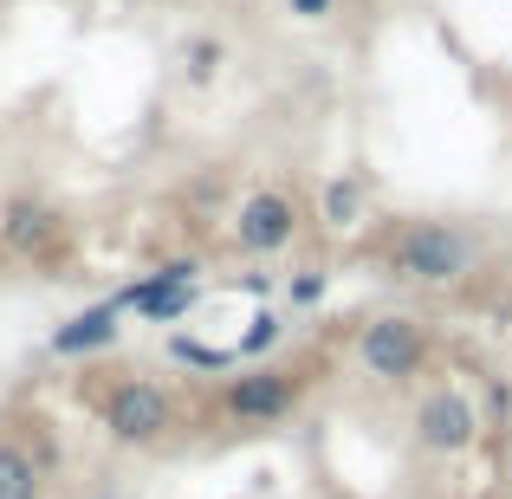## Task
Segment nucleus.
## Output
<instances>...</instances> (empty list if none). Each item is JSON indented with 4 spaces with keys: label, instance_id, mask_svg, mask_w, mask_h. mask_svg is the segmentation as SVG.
I'll return each instance as SVG.
<instances>
[{
    "label": "nucleus",
    "instance_id": "f257e3e1",
    "mask_svg": "<svg viewBox=\"0 0 512 499\" xmlns=\"http://www.w3.org/2000/svg\"><path fill=\"white\" fill-rule=\"evenodd\" d=\"M480 266V240L454 221H409L389 240V273L409 286H454Z\"/></svg>",
    "mask_w": 512,
    "mask_h": 499
},
{
    "label": "nucleus",
    "instance_id": "f03ea898",
    "mask_svg": "<svg viewBox=\"0 0 512 499\" xmlns=\"http://www.w3.org/2000/svg\"><path fill=\"white\" fill-rule=\"evenodd\" d=\"M175 422H182L175 396L163 383H150V376H124V383H111V396L98 402V428L117 448H156Z\"/></svg>",
    "mask_w": 512,
    "mask_h": 499
},
{
    "label": "nucleus",
    "instance_id": "7ed1b4c3",
    "mask_svg": "<svg viewBox=\"0 0 512 499\" xmlns=\"http://www.w3.org/2000/svg\"><path fill=\"white\" fill-rule=\"evenodd\" d=\"M357 357H363V370H370L376 383H409V376H422V363L435 357V337H428L422 318L383 312V318H370V325L357 331Z\"/></svg>",
    "mask_w": 512,
    "mask_h": 499
},
{
    "label": "nucleus",
    "instance_id": "20e7f679",
    "mask_svg": "<svg viewBox=\"0 0 512 499\" xmlns=\"http://www.w3.org/2000/svg\"><path fill=\"white\" fill-rule=\"evenodd\" d=\"M299 409V376L279 370V363H253V370H234L221 389V415L234 428H279Z\"/></svg>",
    "mask_w": 512,
    "mask_h": 499
},
{
    "label": "nucleus",
    "instance_id": "39448f33",
    "mask_svg": "<svg viewBox=\"0 0 512 499\" xmlns=\"http://www.w3.org/2000/svg\"><path fill=\"white\" fill-rule=\"evenodd\" d=\"M195 299H201V260H163L156 273L130 279L117 292V305L143 312V325H175L182 312H195Z\"/></svg>",
    "mask_w": 512,
    "mask_h": 499
},
{
    "label": "nucleus",
    "instance_id": "423d86ee",
    "mask_svg": "<svg viewBox=\"0 0 512 499\" xmlns=\"http://www.w3.org/2000/svg\"><path fill=\"white\" fill-rule=\"evenodd\" d=\"M409 428L428 454H467L480 441V409H474L467 389H428V396L415 402Z\"/></svg>",
    "mask_w": 512,
    "mask_h": 499
},
{
    "label": "nucleus",
    "instance_id": "0eeeda50",
    "mask_svg": "<svg viewBox=\"0 0 512 499\" xmlns=\"http://www.w3.org/2000/svg\"><path fill=\"white\" fill-rule=\"evenodd\" d=\"M292 234H299V201L286 188H253L234 214V240L240 253H286Z\"/></svg>",
    "mask_w": 512,
    "mask_h": 499
},
{
    "label": "nucleus",
    "instance_id": "6e6552de",
    "mask_svg": "<svg viewBox=\"0 0 512 499\" xmlns=\"http://www.w3.org/2000/svg\"><path fill=\"white\" fill-rule=\"evenodd\" d=\"M117 337H124V305L98 299V305H85V312H72L65 325H52L46 350L72 363V357H104V350H117Z\"/></svg>",
    "mask_w": 512,
    "mask_h": 499
},
{
    "label": "nucleus",
    "instance_id": "1a4fd4ad",
    "mask_svg": "<svg viewBox=\"0 0 512 499\" xmlns=\"http://www.w3.org/2000/svg\"><path fill=\"white\" fill-rule=\"evenodd\" d=\"M52 234H59V214H52L39 195L7 201V221H0V247H7V253H39Z\"/></svg>",
    "mask_w": 512,
    "mask_h": 499
},
{
    "label": "nucleus",
    "instance_id": "9d476101",
    "mask_svg": "<svg viewBox=\"0 0 512 499\" xmlns=\"http://www.w3.org/2000/svg\"><path fill=\"white\" fill-rule=\"evenodd\" d=\"M39 461L20 441H0V499H39Z\"/></svg>",
    "mask_w": 512,
    "mask_h": 499
},
{
    "label": "nucleus",
    "instance_id": "9b49d317",
    "mask_svg": "<svg viewBox=\"0 0 512 499\" xmlns=\"http://www.w3.org/2000/svg\"><path fill=\"white\" fill-rule=\"evenodd\" d=\"M318 201H325L331 227H357L363 221V182H357V175H331V182L318 188Z\"/></svg>",
    "mask_w": 512,
    "mask_h": 499
},
{
    "label": "nucleus",
    "instance_id": "f8f14e48",
    "mask_svg": "<svg viewBox=\"0 0 512 499\" xmlns=\"http://www.w3.org/2000/svg\"><path fill=\"white\" fill-rule=\"evenodd\" d=\"M169 357L188 363V370L221 376V370H234V363H240V350H234V344H195V337H169Z\"/></svg>",
    "mask_w": 512,
    "mask_h": 499
},
{
    "label": "nucleus",
    "instance_id": "ddd939ff",
    "mask_svg": "<svg viewBox=\"0 0 512 499\" xmlns=\"http://www.w3.org/2000/svg\"><path fill=\"white\" fill-rule=\"evenodd\" d=\"M279 337H286V318H279L273 305H260V312L247 318V331H240V344H234V350H240V357H266Z\"/></svg>",
    "mask_w": 512,
    "mask_h": 499
},
{
    "label": "nucleus",
    "instance_id": "4468645a",
    "mask_svg": "<svg viewBox=\"0 0 512 499\" xmlns=\"http://www.w3.org/2000/svg\"><path fill=\"white\" fill-rule=\"evenodd\" d=\"M227 65V46L221 39H195L188 46V85H214V72Z\"/></svg>",
    "mask_w": 512,
    "mask_h": 499
},
{
    "label": "nucleus",
    "instance_id": "2eb2a0df",
    "mask_svg": "<svg viewBox=\"0 0 512 499\" xmlns=\"http://www.w3.org/2000/svg\"><path fill=\"white\" fill-rule=\"evenodd\" d=\"M325 292H331V273H318V266H299V273L286 279V299L292 305H318Z\"/></svg>",
    "mask_w": 512,
    "mask_h": 499
},
{
    "label": "nucleus",
    "instance_id": "dca6fc26",
    "mask_svg": "<svg viewBox=\"0 0 512 499\" xmlns=\"http://www.w3.org/2000/svg\"><path fill=\"white\" fill-rule=\"evenodd\" d=\"M286 7H292V13H299V20H325V13H331V7H338V0H286Z\"/></svg>",
    "mask_w": 512,
    "mask_h": 499
}]
</instances>
